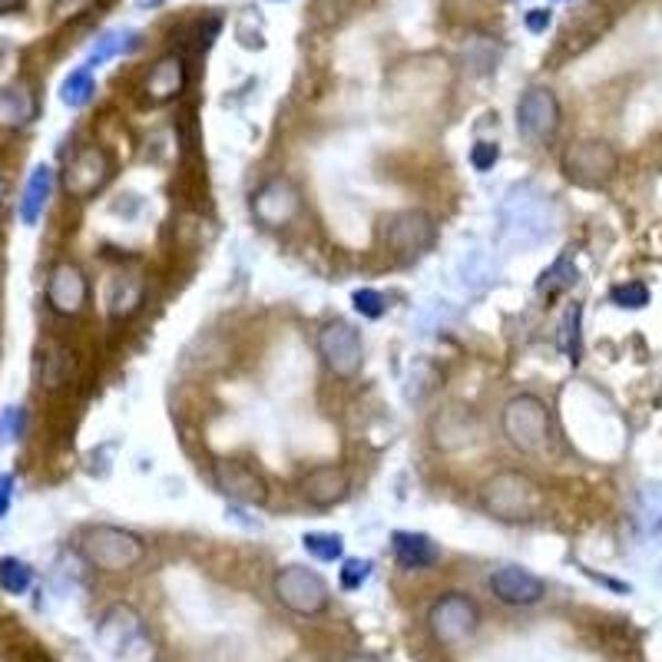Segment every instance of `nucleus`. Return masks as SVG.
Returning a JSON list of instances; mask_svg holds the SVG:
<instances>
[{"instance_id": "obj_8", "label": "nucleus", "mask_w": 662, "mask_h": 662, "mask_svg": "<svg viewBox=\"0 0 662 662\" xmlns=\"http://www.w3.org/2000/svg\"><path fill=\"white\" fill-rule=\"evenodd\" d=\"M560 126V103L553 90L547 86H530L517 100V130L530 143H547Z\"/></svg>"}, {"instance_id": "obj_23", "label": "nucleus", "mask_w": 662, "mask_h": 662, "mask_svg": "<svg viewBox=\"0 0 662 662\" xmlns=\"http://www.w3.org/2000/svg\"><path fill=\"white\" fill-rule=\"evenodd\" d=\"M140 47V33L136 30H110V33H103L96 43H93V50H90V57H86V67L93 70V67H100V63H106V60H113V57H120V53H130V50H136Z\"/></svg>"}, {"instance_id": "obj_36", "label": "nucleus", "mask_w": 662, "mask_h": 662, "mask_svg": "<svg viewBox=\"0 0 662 662\" xmlns=\"http://www.w3.org/2000/svg\"><path fill=\"white\" fill-rule=\"evenodd\" d=\"M13 487H17L13 473H0V517H7L13 507Z\"/></svg>"}, {"instance_id": "obj_31", "label": "nucleus", "mask_w": 662, "mask_h": 662, "mask_svg": "<svg viewBox=\"0 0 662 662\" xmlns=\"http://www.w3.org/2000/svg\"><path fill=\"white\" fill-rule=\"evenodd\" d=\"M352 302H355V308L365 315V318H381L385 315V308H388V302H385V295L381 292H375V288H358L355 295H352Z\"/></svg>"}, {"instance_id": "obj_25", "label": "nucleus", "mask_w": 662, "mask_h": 662, "mask_svg": "<svg viewBox=\"0 0 662 662\" xmlns=\"http://www.w3.org/2000/svg\"><path fill=\"white\" fill-rule=\"evenodd\" d=\"M93 93H96V80H93V70H90V67H77V70L63 80V86H60V100H63V106H70V110L86 106V103L93 100Z\"/></svg>"}, {"instance_id": "obj_29", "label": "nucleus", "mask_w": 662, "mask_h": 662, "mask_svg": "<svg viewBox=\"0 0 662 662\" xmlns=\"http://www.w3.org/2000/svg\"><path fill=\"white\" fill-rule=\"evenodd\" d=\"M371 570H375V563L371 560H361V557H355V560H345L342 563V590H361L368 580H371Z\"/></svg>"}, {"instance_id": "obj_10", "label": "nucleus", "mask_w": 662, "mask_h": 662, "mask_svg": "<svg viewBox=\"0 0 662 662\" xmlns=\"http://www.w3.org/2000/svg\"><path fill=\"white\" fill-rule=\"evenodd\" d=\"M617 170V153L610 143L603 140H580L573 143L567 153H563V173L573 180V183H583V186H597L603 180H610Z\"/></svg>"}, {"instance_id": "obj_33", "label": "nucleus", "mask_w": 662, "mask_h": 662, "mask_svg": "<svg viewBox=\"0 0 662 662\" xmlns=\"http://www.w3.org/2000/svg\"><path fill=\"white\" fill-rule=\"evenodd\" d=\"M497 160H500V146H497V143H477V146L470 150V166H473L477 173L493 170Z\"/></svg>"}, {"instance_id": "obj_7", "label": "nucleus", "mask_w": 662, "mask_h": 662, "mask_svg": "<svg viewBox=\"0 0 662 662\" xmlns=\"http://www.w3.org/2000/svg\"><path fill=\"white\" fill-rule=\"evenodd\" d=\"M318 355L325 361V368L335 375V378H355L365 365V342H361V332L342 318L322 325L318 332Z\"/></svg>"}, {"instance_id": "obj_11", "label": "nucleus", "mask_w": 662, "mask_h": 662, "mask_svg": "<svg viewBox=\"0 0 662 662\" xmlns=\"http://www.w3.org/2000/svg\"><path fill=\"white\" fill-rule=\"evenodd\" d=\"M302 210V193L295 190L292 180H268L252 193V216L262 222L265 228H282L298 216Z\"/></svg>"}, {"instance_id": "obj_37", "label": "nucleus", "mask_w": 662, "mask_h": 662, "mask_svg": "<svg viewBox=\"0 0 662 662\" xmlns=\"http://www.w3.org/2000/svg\"><path fill=\"white\" fill-rule=\"evenodd\" d=\"M27 0H0V13H10V10H17V7H23Z\"/></svg>"}, {"instance_id": "obj_15", "label": "nucleus", "mask_w": 662, "mask_h": 662, "mask_svg": "<svg viewBox=\"0 0 662 662\" xmlns=\"http://www.w3.org/2000/svg\"><path fill=\"white\" fill-rule=\"evenodd\" d=\"M136 640H140V613L130 603H113L96 627V643L103 646L106 656H126Z\"/></svg>"}, {"instance_id": "obj_22", "label": "nucleus", "mask_w": 662, "mask_h": 662, "mask_svg": "<svg viewBox=\"0 0 662 662\" xmlns=\"http://www.w3.org/2000/svg\"><path fill=\"white\" fill-rule=\"evenodd\" d=\"M73 375H77V355L67 345H50L40 361V381L57 391V388L70 385Z\"/></svg>"}, {"instance_id": "obj_19", "label": "nucleus", "mask_w": 662, "mask_h": 662, "mask_svg": "<svg viewBox=\"0 0 662 662\" xmlns=\"http://www.w3.org/2000/svg\"><path fill=\"white\" fill-rule=\"evenodd\" d=\"M146 302V278L143 275H113L106 285V315L113 322L133 318Z\"/></svg>"}, {"instance_id": "obj_26", "label": "nucleus", "mask_w": 662, "mask_h": 662, "mask_svg": "<svg viewBox=\"0 0 662 662\" xmlns=\"http://www.w3.org/2000/svg\"><path fill=\"white\" fill-rule=\"evenodd\" d=\"M33 583V570L17 560V557H3L0 560V590L10 593V597H23Z\"/></svg>"}, {"instance_id": "obj_20", "label": "nucleus", "mask_w": 662, "mask_h": 662, "mask_svg": "<svg viewBox=\"0 0 662 662\" xmlns=\"http://www.w3.org/2000/svg\"><path fill=\"white\" fill-rule=\"evenodd\" d=\"M391 550L405 570H428L441 560V547L428 533H415V530H395Z\"/></svg>"}, {"instance_id": "obj_24", "label": "nucleus", "mask_w": 662, "mask_h": 662, "mask_svg": "<svg viewBox=\"0 0 662 662\" xmlns=\"http://www.w3.org/2000/svg\"><path fill=\"white\" fill-rule=\"evenodd\" d=\"M577 282V265H573V252H563L550 268H543V275L537 278V292L553 298L560 292H567Z\"/></svg>"}, {"instance_id": "obj_13", "label": "nucleus", "mask_w": 662, "mask_h": 662, "mask_svg": "<svg viewBox=\"0 0 662 662\" xmlns=\"http://www.w3.org/2000/svg\"><path fill=\"white\" fill-rule=\"evenodd\" d=\"M490 593L503 607H537L547 597V583L523 567H500L490 573Z\"/></svg>"}, {"instance_id": "obj_5", "label": "nucleus", "mask_w": 662, "mask_h": 662, "mask_svg": "<svg viewBox=\"0 0 662 662\" xmlns=\"http://www.w3.org/2000/svg\"><path fill=\"white\" fill-rule=\"evenodd\" d=\"M110 180H113V156L93 143L77 146L63 166V190L77 203H86L96 193H103Z\"/></svg>"}, {"instance_id": "obj_18", "label": "nucleus", "mask_w": 662, "mask_h": 662, "mask_svg": "<svg viewBox=\"0 0 662 662\" xmlns=\"http://www.w3.org/2000/svg\"><path fill=\"white\" fill-rule=\"evenodd\" d=\"M37 120V93L30 83L17 80L0 90V130L17 133Z\"/></svg>"}, {"instance_id": "obj_9", "label": "nucleus", "mask_w": 662, "mask_h": 662, "mask_svg": "<svg viewBox=\"0 0 662 662\" xmlns=\"http://www.w3.org/2000/svg\"><path fill=\"white\" fill-rule=\"evenodd\" d=\"M90 302V282L86 272L77 262H57L47 275V305L63 315L77 318Z\"/></svg>"}, {"instance_id": "obj_30", "label": "nucleus", "mask_w": 662, "mask_h": 662, "mask_svg": "<svg viewBox=\"0 0 662 662\" xmlns=\"http://www.w3.org/2000/svg\"><path fill=\"white\" fill-rule=\"evenodd\" d=\"M23 428H27V411L20 405H10L0 411V444L20 441Z\"/></svg>"}, {"instance_id": "obj_40", "label": "nucleus", "mask_w": 662, "mask_h": 662, "mask_svg": "<svg viewBox=\"0 0 662 662\" xmlns=\"http://www.w3.org/2000/svg\"><path fill=\"white\" fill-rule=\"evenodd\" d=\"M0 200H3V183H0Z\"/></svg>"}, {"instance_id": "obj_1", "label": "nucleus", "mask_w": 662, "mask_h": 662, "mask_svg": "<svg viewBox=\"0 0 662 662\" xmlns=\"http://www.w3.org/2000/svg\"><path fill=\"white\" fill-rule=\"evenodd\" d=\"M483 510L497 517L500 523H527L540 517L543 510V490L540 483L523 470H500L493 473L480 490Z\"/></svg>"}, {"instance_id": "obj_39", "label": "nucleus", "mask_w": 662, "mask_h": 662, "mask_svg": "<svg viewBox=\"0 0 662 662\" xmlns=\"http://www.w3.org/2000/svg\"><path fill=\"white\" fill-rule=\"evenodd\" d=\"M348 662H375V660H348Z\"/></svg>"}, {"instance_id": "obj_3", "label": "nucleus", "mask_w": 662, "mask_h": 662, "mask_svg": "<svg viewBox=\"0 0 662 662\" xmlns=\"http://www.w3.org/2000/svg\"><path fill=\"white\" fill-rule=\"evenodd\" d=\"M500 428L520 454H543L550 444V411L537 395H517L507 401Z\"/></svg>"}, {"instance_id": "obj_16", "label": "nucleus", "mask_w": 662, "mask_h": 662, "mask_svg": "<svg viewBox=\"0 0 662 662\" xmlns=\"http://www.w3.org/2000/svg\"><path fill=\"white\" fill-rule=\"evenodd\" d=\"M190 83V67H186V57L183 53H163L153 70L146 73V100L153 106H166L173 100L183 96Z\"/></svg>"}, {"instance_id": "obj_32", "label": "nucleus", "mask_w": 662, "mask_h": 662, "mask_svg": "<svg viewBox=\"0 0 662 662\" xmlns=\"http://www.w3.org/2000/svg\"><path fill=\"white\" fill-rule=\"evenodd\" d=\"M613 302L620 308H643L650 302V288L640 285V282H630V285H617L613 288Z\"/></svg>"}, {"instance_id": "obj_4", "label": "nucleus", "mask_w": 662, "mask_h": 662, "mask_svg": "<svg viewBox=\"0 0 662 662\" xmlns=\"http://www.w3.org/2000/svg\"><path fill=\"white\" fill-rule=\"evenodd\" d=\"M272 590H275V600L295 617H318V613L328 610V600H332V590H328L325 577L308 570V567H302V563L282 567L275 573Z\"/></svg>"}, {"instance_id": "obj_27", "label": "nucleus", "mask_w": 662, "mask_h": 662, "mask_svg": "<svg viewBox=\"0 0 662 662\" xmlns=\"http://www.w3.org/2000/svg\"><path fill=\"white\" fill-rule=\"evenodd\" d=\"M302 547H305L315 560L335 563V560H342V553H345V537H342V533H305V537H302Z\"/></svg>"}, {"instance_id": "obj_17", "label": "nucleus", "mask_w": 662, "mask_h": 662, "mask_svg": "<svg viewBox=\"0 0 662 662\" xmlns=\"http://www.w3.org/2000/svg\"><path fill=\"white\" fill-rule=\"evenodd\" d=\"M348 493H352V477H348V470L338 467V464L315 467V470H308L305 480H302V497H305L312 507H318V510L342 503Z\"/></svg>"}, {"instance_id": "obj_28", "label": "nucleus", "mask_w": 662, "mask_h": 662, "mask_svg": "<svg viewBox=\"0 0 662 662\" xmlns=\"http://www.w3.org/2000/svg\"><path fill=\"white\" fill-rule=\"evenodd\" d=\"M580 318H583V308L570 305L563 315V328H560V348L570 355V361H580Z\"/></svg>"}, {"instance_id": "obj_6", "label": "nucleus", "mask_w": 662, "mask_h": 662, "mask_svg": "<svg viewBox=\"0 0 662 662\" xmlns=\"http://www.w3.org/2000/svg\"><path fill=\"white\" fill-rule=\"evenodd\" d=\"M480 627V610L467 593H444L428 610V630L441 646L467 643Z\"/></svg>"}, {"instance_id": "obj_34", "label": "nucleus", "mask_w": 662, "mask_h": 662, "mask_svg": "<svg viewBox=\"0 0 662 662\" xmlns=\"http://www.w3.org/2000/svg\"><path fill=\"white\" fill-rule=\"evenodd\" d=\"M361 0H315V13L322 17V20H342V17H348L355 7H358Z\"/></svg>"}, {"instance_id": "obj_35", "label": "nucleus", "mask_w": 662, "mask_h": 662, "mask_svg": "<svg viewBox=\"0 0 662 662\" xmlns=\"http://www.w3.org/2000/svg\"><path fill=\"white\" fill-rule=\"evenodd\" d=\"M523 23H527V30H530V33H547V30H550V23H553V13H550L547 7H537V10H527Z\"/></svg>"}, {"instance_id": "obj_2", "label": "nucleus", "mask_w": 662, "mask_h": 662, "mask_svg": "<svg viewBox=\"0 0 662 662\" xmlns=\"http://www.w3.org/2000/svg\"><path fill=\"white\" fill-rule=\"evenodd\" d=\"M80 553L90 567L103 573H130L146 560V543L143 537L113 527V523H96L80 537Z\"/></svg>"}, {"instance_id": "obj_21", "label": "nucleus", "mask_w": 662, "mask_h": 662, "mask_svg": "<svg viewBox=\"0 0 662 662\" xmlns=\"http://www.w3.org/2000/svg\"><path fill=\"white\" fill-rule=\"evenodd\" d=\"M53 170L47 166V163H40V166H33V173H30V180H27V186H23V193H20V206H17V213H20V222L23 225H37L40 216L47 213V203H50V196H53Z\"/></svg>"}, {"instance_id": "obj_12", "label": "nucleus", "mask_w": 662, "mask_h": 662, "mask_svg": "<svg viewBox=\"0 0 662 662\" xmlns=\"http://www.w3.org/2000/svg\"><path fill=\"white\" fill-rule=\"evenodd\" d=\"M438 238V225L425 213V210H405L395 213L385 225V242L391 252L398 255H418L425 248H431Z\"/></svg>"}, {"instance_id": "obj_38", "label": "nucleus", "mask_w": 662, "mask_h": 662, "mask_svg": "<svg viewBox=\"0 0 662 662\" xmlns=\"http://www.w3.org/2000/svg\"><path fill=\"white\" fill-rule=\"evenodd\" d=\"M163 3H166V0H136V7H143V10H146V7L156 10V7H163Z\"/></svg>"}, {"instance_id": "obj_14", "label": "nucleus", "mask_w": 662, "mask_h": 662, "mask_svg": "<svg viewBox=\"0 0 662 662\" xmlns=\"http://www.w3.org/2000/svg\"><path fill=\"white\" fill-rule=\"evenodd\" d=\"M216 487L228 500L245 503V507H262L268 500V487H265L262 473L248 464H238V460L216 464Z\"/></svg>"}]
</instances>
